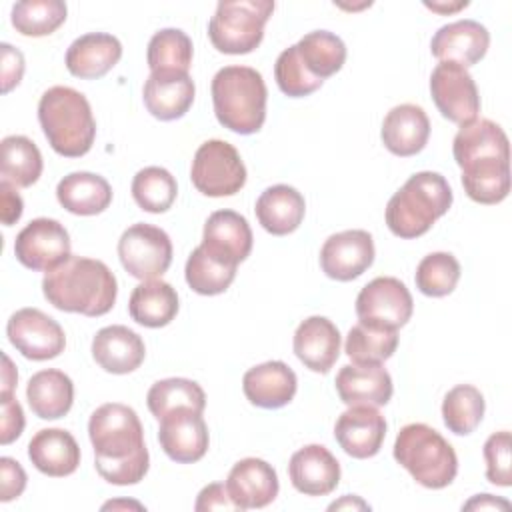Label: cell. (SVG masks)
Returning a JSON list of instances; mask_svg holds the SVG:
<instances>
[{"instance_id": "6da1fadb", "label": "cell", "mask_w": 512, "mask_h": 512, "mask_svg": "<svg viewBox=\"0 0 512 512\" xmlns=\"http://www.w3.org/2000/svg\"><path fill=\"white\" fill-rule=\"evenodd\" d=\"M88 436L94 448V466L106 482L130 486L146 476L150 456L134 408L120 402L98 406L90 414Z\"/></svg>"}, {"instance_id": "7a4b0ae2", "label": "cell", "mask_w": 512, "mask_h": 512, "mask_svg": "<svg viewBox=\"0 0 512 512\" xmlns=\"http://www.w3.org/2000/svg\"><path fill=\"white\" fill-rule=\"evenodd\" d=\"M44 298L62 312L102 316L112 310L118 296L114 272L102 262L70 256L42 278Z\"/></svg>"}, {"instance_id": "3957f363", "label": "cell", "mask_w": 512, "mask_h": 512, "mask_svg": "<svg viewBox=\"0 0 512 512\" xmlns=\"http://www.w3.org/2000/svg\"><path fill=\"white\" fill-rule=\"evenodd\" d=\"M38 122L50 148L66 158L90 152L96 120L86 96L70 86L48 88L38 102Z\"/></svg>"}, {"instance_id": "277c9868", "label": "cell", "mask_w": 512, "mask_h": 512, "mask_svg": "<svg viewBox=\"0 0 512 512\" xmlns=\"http://www.w3.org/2000/svg\"><path fill=\"white\" fill-rule=\"evenodd\" d=\"M452 206V188L438 172H416L394 192L386 206V226L398 238L426 234Z\"/></svg>"}, {"instance_id": "5b68a950", "label": "cell", "mask_w": 512, "mask_h": 512, "mask_svg": "<svg viewBox=\"0 0 512 512\" xmlns=\"http://www.w3.org/2000/svg\"><path fill=\"white\" fill-rule=\"evenodd\" d=\"M210 90L216 120L224 128L244 136L262 128L268 90L258 70L250 66H224L214 74Z\"/></svg>"}, {"instance_id": "8992f818", "label": "cell", "mask_w": 512, "mask_h": 512, "mask_svg": "<svg viewBox=\"0 0 512 512\" xmlns=\"http://www.w3.org/2000/svg\"><path fill=\"white\" fill-rule=\"evenodd\" d=\"M394 460L424 488L440 490L452 484L458 458L450 442L422 422L406 424L394 440Z\"/></svg>"}, {"instance_id": "52a82bcc", "label": "cell", "mask_w": 512, "mask_h": 512, "mask_svg": "<svg viewBox=\"0 0 512 512\" xmlns=\"http://www.w3.org/2000/svg\"><path fill=\"white\" fill-rule=\"evenodd\" d=\"M272 12L270 0H222L208 22V38L218 52L248 54L260 46Z\"/></svg>"}, {"instance_id": "ba28073f", "label": "cell", "mask_w": 512, "mask_h": 512, "mask_svg": "<svg viewBox=\"0 0 512 512\" xmlns=\"http://www.w3.org/2000/svg\"><path fill=\"white\" fill-rule=\"evenodd\" d=\"M190 180L204 196H234L246 184V166L230 142L214 138L196 150Z\"/></svg>"}, {"instance_id": "9c48e42d", "label": "cell", "mask_w": 512, "mask_h": 512, "mask_svg": "<svg viewBox=\"0 0 512 512\" xmlns=\"http://www.w3.org/2000/svg\"><path fill=\"white\" fill-rule=\"evenodd\" d=\"M118 258L130 276L142 282L156 280L172 264V240L162 228L138 222L122 232Z\"/></svg>"}, {"instance_id": "30bf717a", "label": "cell", "mask_w": 512, "mask_h": 512, "mask_svg": "<svg viewBox=\"0 0 512 512\" xmlns=\"http://www.w3.org/2000/svg\"><path fill=\"white\" fill-rule=\"evenodd\" d=\"M414 312V300L406 284L394 276L370 280L356 296V316L362 324L398 330Z\"/></svg>"}, {"instance_id": "8fae6325", "label": "cell", "mask_w": 512, "mask_h": 512, "mask_svg": "<svg viewBox=\"0 0 512 512\" xmlns=\"http://www.w3.org/2000/svg\"><path fill=\"white\" fill-rule=\"evenodd\" d=\"M430 94L446 120L464 126L478 118L480 96L468 68L456 62L436 64L430 74Z\"/></svg>"}, {"instance_id": "7c38bea8", "label": "cell", "mask_w": 512, "mask_h": 512, "mask_svg": "<svg viewBox=\"0 0 512 512\" xmlns=\"http://www.w3.org/2000/svg\"><path fill=\"white\" fill-rule=\"evenodd\" d=\"M10 344L28 360H52L64 352L66 334L62 326L38 308L16 310L6 324Z\"/></svg>"}, {"instance_id": "4fadbf2b", "label": "cell", "mask_w": 512, "mask_h": 512, "mask_svg": "<svg viewBox=\"0 0 512 512\" xmlns=\"http://www.w3.org/2000/svg\"><path fill=\"white\" fill-rule=\"evenodd\" d=\"M70 248L68 230L58 220L34 218L18 232L14 256L30 270L50 272L72 256Z\"/></svg>"}, {"instance_id": "5bb4252c", "label": "cell", "mask_w": 512, "mask_h": 512, "mask_svg": "<svg viewBox=\"0 0 512 512\" xmlns=\"http://www.w3.org/2000/svg\"><path fill=\"white\" fill-rule=\"evenodd\" d=\"M374 262V240L366 230H344L328 236L320 248L322 272L338 282L362 276Z\"/></svg>"}, {"instance_id": "9a60e30c", "label": "cell", "mask_w": 512, "mask_h": 512, "mask_svg": "<svg viewBox=\"0 0 512 512\" xmlns=\"http://www.w3.org/2000/svg\"><path fill=\"white\" fill-rule=\"evenodd\" d=\"M158 442L166 456L178 464L198 462L208 450V426L202 412L176 408L160 418Z\"/></svg>"}, {"instance_id": "2e32d148", "label": "cell", "mask_w": 512, "mask_h": 512, "mask_svg": "<svg viewBox=\"0 0 512 512\" xmlns=\"http://www.w3.org/2000/svg\"><path fill=\"white\" fill-rule=\"evenodd\" d=\"M334 438L348 456L358 460L372 458L386 438V420L376 406L354 404L338 416Z\"/></svg>"}, {"instance_id": "e0dca14e", "label": "cell", "mask_w": 512, "mask_h": 512, "mask_svg": "<svg viewBox=\"0 0 512 512\" xmlns=\"http://www.w3.org/2000/svg\"><path fill=\"white\" fill-rule=\"evenodd\" d=\"M252 230L248 220L234 210H216L208 216L202 232V248L224 264L238 266L250 256Z\"/></svg>"}, {"instance_id": "ac0fdd59", "label": "cell", "mask_w": 512, "mask_h": 512, "mask_svg": "<svg viewBox=\"0 0 512 512\" xmlns=\"http://www.w3.org/2000/svg\"><path fill=\"white\" fill-rule=\"evenodd\" d=\"M490 46V32L476 20H456L436 30L430 52L440 62H456L464 68L480 62Z\"/></svg>"}, {"instance_id": "d6986e66", "label": "cell", "mask_w": 512, "mask_h": 512, "mask_svg": "<svg viewBox=\"0 0 512 512\" xmlns=\"http://www.w3.org/2000/svg\"><path fill=\"white\" fill-rule=\"evenodd\" d=\"M292 486L304 496H326L340 482V462L322 444L296 450L288 464Z\"/></svg>"}, {"instance_id": "ffe728a7", "label": "cell", "mask_w": 512, "mask_h": 512, "mask_svg": "<svg viewBox=\"0 0 512 512\" xmlns=\"http://www.w3.org/2000/svg\"><path fill=\"white\" fill-rule=\"evenodd\" d=\"M226 488L240 510H250L274 502L280 484L272 464L262 458H242L228 472Z\"/></svg>"}, {"instance_id": "44dd1931", "label": "cell", "mask_w": 512, "mask_h": 512, "mask_svg": "<svg viewBox=\"0 0 512 512\" xmlns=\"http://www.w3.org/2000/svg\"><path fill=\"white\" fill-rule=\"evenodd\" d=\"M292 348L308 370L326 374L340 356V332L326 316H310L298 324Z\"/></svg>"}, {"instance_id": "7402d4cb", "label": "cell", "mask_w": 512, "mask_h": 512, "mask_svg": "<svg viewBox=\"0 0 512 512\" xmlns=\"http://www.w3.org/2000/svg\"><path fill=\"white\" fill-rule=\"evenodd\" d=\"M194 94V80L184 72H150L142 90L146 110L162 122L182 118L190 110Z\"/></svg>"}, {"instance_id": "603a6c76", "label": "cell", "mask_w": 512, "mask_h": 512, "mask_svg": "<svg viewBox=\"0 0 512 512\" xmlns=\"http://www.w3.org/2000/svg\"><path fill=\"white\" fill-rule=\"evenodd\" d=\"M298 388L294 370L282 360H268L250 368L242 378V390L250 404L276 410L292 402Z\"/></svg>"}, {"instance_id": "cb8c5ba5", "label": "cell", "mask_w": 512, "mask_h": 512, "mask_svg": "<svg viewBox=\"0 0 512 512\" xmlns=\"http://www.w3.org/2000/svg\"><path fill=\"white\" fill-rule=\"evenodd\" d=\"M144 356V340L122 324H112L98 330L92 340L94 362L110 374L134 372L144 362Z\"/></svg>"}, {"instance_id": "d4e9b609", "label": "cell", "mask_w": 512, "mask_h": 512, "mask_svg": "<svg viewBox=\"0 0 512 512\" xmlns=\"http://www.w3.org/2000/svg\"><path fill=\"white\" fill-rule=\"evenodd\" d=\"M122 58V44L106 32H88L76 38L66 50V68L82 80H96L108 74Z\"/></svg>"}, {"instance_id": "484cf974", "label": "cell", "mask_w": 512, "mask_h": 512, "mask_svg": "<svg viewBox=\"0 0 512 512\" xmlns=\"http://www.w3.org/2000/svg\"><path fill=\"white\" fill-rule=\"evenodd\" d=\"M380 138L394 156L408 158L422 152L430 138V120L424 108L416 104L394 106L384 116Z\"/></svg>"}, {"instance_id": "4316f807", "label": "cell", "mask_w": 512, "mask_h": 512, "mask_svg": "<svg viewBox=\"0 0 512 512\" xmlns=\"http://www.w3.org/2000/svg\"><path fill=\"white\" fill-rule=\"evenodd\" d=\"M336 392L346 406H384L392 398V378L382 364H346L336 374Z\"/></svg>"}, {"instance_id": "83f0119b", "label": "cell", "mask_w": 512, "mask_h": 512, "mask_svg": "<svg viewBox=\"0 0 512 512\" xmlns=\"http://www.w3.org/2000/svg\"><path fill=\"white\" fill-rule=\"evenodd\" d=\"M28 458L42 474L62 478L76 472L80 464V446L68 430L44 428L28 442Z\"/></svg>"}, {"instance_id": "f1b7e54d", "label": "cell", "mask_w": 512, "mask_h": 512, "mask_svg": "<svg viewBox=\"0 0 512 512\" xmlns=\"http://www.w3.org/2000/svg\"><path fill=\"white\" fill-rule=\"evenodd\" d=\"M254 212L266 232L272 236H286L302 224L306 202L296 188L288 184H274L258 196Z\"/></svg>"}, {"instance_id": "f546056e", "label": "cell", "mask_w": 512, "mask_h": 512, "mask_svg": "<svg viewBox=\"0 0 512 512\" xmlns=\"http://www.w3.org/2000/svg\"><path fill=\"white\" fill-rule=\"evenodd\" d=\"M56 198L64 210L76 216H94L112 202L108 180L94 172H70L56 186Z\"/></svg>"}, {"instance_id": "4dcf8cb0", "label": "cell", "mask_w": 512, "mask_h": 512, "mask_svg": "<svg viewBox=\"0 0 512 512\" xmlns=\"http://www.w3.org/2000/svg\"><path fill=\"white\" fill-rule=\"evenodd\" d=\"M26 400L32 412L42 420H58L66 416L74 402V384L68 374L56 368H46L26 384Z\"/></svg>"}, {"instance_id": "1f68e13d", "label": "cell", "mask_w": 512, "mask_h": 512, "mask_svg": "<svg viewBox=\"0 0 512 512\" xmlns=\"http://www.w3.org/2000/svg\"><path fill=\"white\" fill-rule=\"evenodd\" d=\"M460 170L464 192L478 204H498L510 192V158H476Z\"/></svg>"}, {"instance_id": "d6a6232c", "label": "cell", "mask_w": 512, "mask_h": 512, "mask_svg": "<svg viewBox=\"0 0 512 512\" xmlns=\"http://www.w3.org/2000/svg\"><path fill=\"white\" fill-rule=\"evenodd\" d=\"M178 294L164 280L140 282L128 300V312L134 322L146 328H162L178 314Z\"/></svg>"}, {"instance_id": "836d02e7", "label": "cell", "mask_w": 512, "mask_h": 512, "mask_svg": "<svg viewBox=\"0 0 512 512\" xmlns=\"http://www.w3.org/2000/svg\"><path fill=\"white\" fill-rule=\"evenodd\" d=\"M452 154L458 166L476 158H510L506 132L488 118H474L460 126L452 142Z\"/></svg>"}, {"instance_id": "e575fe53", "label": "cell", "mask_w": 512, "mask_h": 512, "mask_svg": "<svg viewBox=\"0 0 512 512\" xmlns=\"http://www.w3.org/2000/svg\"><path fill=\"white\" fill-rule=\"evenodd\" d=\"M44 162L38 146L20 134L6 136L0 144V172L2 180L16 186L28 188L38 182Z\"/></svg>"}, {"instance_id": "d590c367", "label": "cell", "mask_w": 512, "mask_h": 512, "mask_svg": "<svg viewBox=\"0 0 512 512\" xmlns=\"http://www.w3.org/2000/svg\"><path fill=\"white\" fill-rule=\"evenodd\" d=\"M304 68L318 80L336 74L346 62V44L340 36L328 30H312L296 44Z\"/></svg>"}, {"instance_id": "8d00e7d4", "label": "cell", "mask_w": 512, "mask_h": 512, "mask_svg": "<svg viewBox=\"0 0 512 512\" xmlns=\"http://www.w3.org/2000/svg\"><path fill=\"white\" fill-rule=\"evenodd\" d=\"M148 410L156 420L164 418L168 412L176 408H192L196 412H204L206 394L202 386L188 378H164L150 386L146 394Z\"/></svg>"}, {"instance_id": "74e56055", "label": "cell", "mask_w": 512, "mask_h": 512, "mask_svg": "<svg viewBox=\"0 0 512 512\" xmlns=\"http://www.w3.org/2000/svg\"><path fill=\"white\" fill-rule=\"evenodd\" d=\"M398 348V332L358 322L348 330L344 352L354 364H382Z\"/></svg>"}, {"instance_id": "f35d334b", "label": "cell", "mask_w": 512, "mask_h": 512, "mask_svg": "<svg viewBox=\"0 0 512 512\" xmlns=\"http://www.w3.org/2000/svg\"><path fill=\"white\" fill-rule=\"evenodd\" d=\"M192 40L178 28H162L148 42V68L150 72H184L192 66Z\"/></svg>"}, {"instance_id": "ab89813d", "label": "cell", "mask_w": 512, "mask_h": 512, "mask_svg": "<svg viewBox=\"0 0 512 512\" xmlns=\"http://www.w3.org/2000/svg\"><path fill=\"white\" fill-rule=\"evenodd\" d=\"M484 396L472 384H458L450 388L442 400V420L444 426L458 434H472L484 416Z\"/></svg>"}, {"instance_id": "60d3db41", "label": "cell", "mask_w": 512, "mask_h": 512, "mask_svg": "<svg viewBox=\"0 0 512 512\" xmlns=\"http://www.w3.org/2000/svg\"><path fill=\"white\" fill-rule=\"evenodd\" d=\"M186 284L202 296H216L230 288L236 278V266L210 256L202 246L194 248L184 266Z\"/></svg>"}, {"instance_id": "b9f144b4", "label": "cell", "mask_w": 512, "mask_h": 512, "mask_svg": "<svg viewBox=\"0 0 512 512\" xmlns=\"http://www.w3.org/2000/svg\"><path fill=\"white\" fill-rule=\"evenodd\" d=\"M66 4L62 0H22L12 6V26L22 36H48L66 20Z\"/></svg>"}, {"instance_id": "7bdbcfd3", "label": "cell", "mask_w": 512, "mask_h": 512, "mask_svg": "<svg viewBox=\"0 0 512 512\" xmlns=\"http://www.w3.org/2000/svg\"><path fill=\"white\" fill-rule=\"evenodd\" d=\"M178 194L174 176L162 166H146L132 180L134 202L150 214H162L172 208Z\"/></svg>"}, {"instance_id": "ee69618b", "label": "cell", "mask_w": 512, "mask_h": 512, "mask_svg": "<svg viewBox=\"0 0 512 512\" xmlns=\"http://www.w3.org/2000/svg\"><path fill=\"white\" fill-rule=\"evenodd\" d=\"M414 280L424 296H448L460 280V262L450 252H432L416 266Z\"/></svg>"}, {"instance_id": "f6af8a7d", "label": "cell", "mask_w": 512, "mask_h": 512, "mask_svg": "<svg viewBox=\"0 0 512 512\" xmlns=\"http://www.w3.org/2000/svg\"><path fill=\"white\" fill-rule=\"evenodd\" d=\"M274 78L282 94L290 98H302L316 92L322 86V80L314 78L302 64L296 44L282 50L274 64Z\"/></svg>"}, {"instance_id": "bcb514c9", "label": "cell", "mask_w": 512, "mask_h": 512, "mask_svg": "<svg viewBox=\"0 0 512 512\" xmlns=\"http://www.w3.org/2000/svg\"><path fill=\"white\" fill-rule=\"evenodd\" d=\"M512 438L508 430H500L488 436L484 442V460H486V478L496 486L508 488L512 484V464H510Z\"/></svg>"}, {"instance_id": "7dc6e473", "label": "cell", "mask_w": 512, "mask_h": 512, "mask_svg": "<svg viewBox=\"0 0 512 512\" xmlns=\"http://www.w3.org/2000/svg\"><path fill=\"white\" fill-rule=\"evenodd\" d=\"M0 408H2V416H0V444H10L16 438H20L22 430H24V412L20 402L14 398V394H6L0 392Z\"/></svg>"}, {"instance_id": "c3c4849f", "label": "cell", "mask_w": 512, "mask_h": 512, "mask_svg": "<svg viewBox=\"0 0 512 512\" xmlns=\"http://www.w3.org/2000/svg\"><path fill=\"white\" fill-rule=\"evenodd\" d=\"M26 480L28 478L20 462H16L10 456L0 458V500L2 502H10L18 498L26 488Z\"/></svg>"}, {"instance_id": "681fc988", "label": "cell", "mask_w": 512, "mask_h": 512, "mask_svg": "<svg viewBox=\"0 0 512 512\" xmlns=\"http://www.w3.org/2000/svg\"><path fill=\"white\" fill-rule=\"evenodd\" d=\"M196 512H208V510H240L238 504L232 500L226 484L212 482L204 486L196 498L194 504Z\"/></svg>"}, {"instance_id": "f907efd6", "label": "cell", "mask_w": 512, "mask_h": 512, "mask_svg": "<svg viewBox=\"0 0 512 512\" xmlns=\"http://www.w3.org/2000/svg\"><path fill=\"white\" fill-rule=\"evenodd\" d=\"M2 92H10L14 86L20 84L24 74V56L18 48L10 44H2Z\"/></svg>"}, {"instance_id": "816d5d0a", "label": "cell", "mask_w": 512, "mask_h": 512, "mask_svg": "<svg viewBox=\"0 0 512 512\" xmlns=\"http://www.w3.org/2000/svg\"><path fill=\"white\" fill-rule=\"evenodd\" d=\"M24 212V202L16 192V186L8 182H0V218L4 226H12L20 220Z\"/></svg>"}, {"instance_id": "f5cc1de1", "label": "cell", "mask_w": 512, "mask_h": 512, "mask_svg": "<svg viewBox=\"0 0 512 512\" xmlns=\"http://www.w3.org/2000/svg\"><path fill=\"white\" fill-rule=\"evenodd\" d=\"M464 510H486V508H492V510H508L510 508V502L504 500V498H496L492 494H478L474 496L472 500H468L464 506Z\"/></svg>"}, {"instance_id": "db71d44e", "label": "cell", "mask_w": 512, "mask_h": 512, "mask_svg": "<svg viewBox=\"0 0 512 512\" xmlns=\"http://www.w3.org/2000/svg\"><path fill=\"white\" fill-rule=\"evenodd\" d=\"M2 360H4V368H2V392L12 394L16 382H18V372H16V368L12 366V360H10L6 354L2 356Z\"/></svg>"}, {"instance_id": "11a10c76", "label": "cell", "mask_w": 512, "mask_h": 512, "mask_svg": "<svg viewBox=\"0 0 512 512\" xmlns=\"http://www.w3.org/2000/svg\"><path fill=\"white\" fill-rule=\"evenodd\" d=\"M328 510H370V506L360 500L358 496L354 494H346L342 500H336L328 506Z\"/></svg>"}, {"instance_id": "9f6ffc18", "label": "cell", "mask_w": 512, "mask_h": 512, "mask_svg": "<svg viewBox=\"0 0 512 512\" xmlns=\"http://www.w3.org/2000/svg\"><path fill=\"white\" fill-rule=\"evenodd\" d=\"M468 6V2H456L454 6H440V4H430V2H426V8H430V10H436V12H454V10H460V8H466Z\"/></svg>"}, {"instance_id": "6f0895ef", "label": "cell", "mask_w": 512, "mask_h": 512, "mask_svg": "<svg viewBox=\"0 0 512 512\" xmlns=\"http://www.w3.org/2000/svg\"><path fill=\"white\" fill-rule=\"evenodd\" d=\"M118 506H120V508H126V506H128V508H130V506H136V508H140V510H142V504H138V502H126V500H120V502H108V504H104V506H102V510H108V508H118Z\"/></svg>"}]
</instances>
